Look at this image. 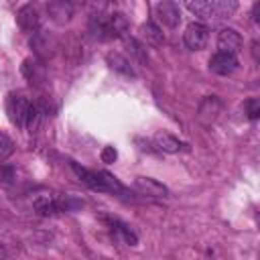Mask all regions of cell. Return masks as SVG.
<instances>
[{"instance_id": "cell-8", "label": "cell", "mask_w": 260, "mask_h": 260, "mask_svg": "<svg viewBox=\"0 0 260 260\" xmlns=\"http://www.w3.org/2000/svg\"><path fill=\"white\" fill-rule=\"evenodd\" d=\"M30 47H32L35 55H37L41 61H45V59H49V57L53 55V49L57 47V43H55V39H53L49 32L37 30V32L30 37Z\"/></svg>"}, {"instance_id": "cell-25", "label": "cell", "mask_w": 260, "mask_h": 260, "mask_svg": "<svg viewBox=\"0 0 260 260\" xmlns=\"http://www.w3.org/2000/svg\"><path fill=\"white\" fill-rule=\"evenodd\" d=\"M116 156H118V152H116V148H114V146H104V150L100 152L102 162H114V160H116Z\"/></svg>"}, {"instance_id": "cell-24", "label": "cell", "mask_w": 260, "mask_h": 260, "mask_svg": "<svg viewBox=\"0 0 260 260\" xmlns=\"http://www.w3.org/2000/svg\"><path fill=\"white\" fill-rule=\"evenodd\" d=\"M12 179H14V167L0 162V181L2 183H10Z\"/></svg>"}, {"instance_id": "cell-7", "label": "cell", "mask_w": 260, "mask_h": 260, "mask_svg": "<svg viewBox=\"0 0 260 260\" xmlns=\"http://www.w3.org/2000/svg\"><path fill=\"white\" fill-rule=\"evenodd\" d=\"M154 14L169 28H175L181 22V8H179V4L169 2V0H162V2L154 4Z\"/></svg>"}, {"instance_id": "cell-20", "label": "cell", "mask_w": 260, "mask_h": 260, "mask_svg": "<svg viewBox=\"0 0 260 260\" xmlns=\"http://www.w3.org/2000/svg\"><path fill=\"white\" fill-rule=\"evenodd\" d=\"M110 225H112V230H114L128 246H136L138 238H136V234H134L126 223H122V221H118V219H110Z\"/></svg>"}, {"instance_id": "cell-5", "label": "cell", "mask_w": 260, "mask_h": 260, "mask_svg": "<svg viewBox=\"0 0 260 260\" xmlns=\"http://www.w3.org/2000/svg\"><path fill=\"white\" fill-rule=\"evenodd\" d=\"M16 22L20 26L22 32L26 35H35L41 26V16H39V10L32 6V4H24L18 8L16 12Z\"/></svg>"}, {"instance_id": "cell-9", "label": "cell", "mask_w": 260, "mask_h": 260, "mask_svg": "<svg viewBox=\"0 0 260 260\" xmlns=\"http://www.w3.org/2000/svg\"><path fill=\"white\" fill-rule=\"evenodd\" d=\"M134 187L138 193L146 195V197H154V199H165L169 197V189L158 183L156 179H150V177H136L134 179Z\"/></svg>"}, {"instance_id": "cell-27", "label": "cell", "mask_w": 260, "mask_h": 260, "mask_svg": "<svg viewBox=\"0 0 260 260\" xmlns=\"http://www.w3.org/2000/svg\"><path fill=\"white\" fill-rule=\"evenodd\" d=\"M6 256H8V252H6V248H4V244L0 242V260H6Z\"/></svg>"}, {"instance_id": "cell-21", "label": "cell", "mask_w": 260, "mask_h": 260, "mask_svg": "<svg viewBox=\"0 0 260 260\" xmlns=\"http://www.w3.org/2000/svg\"><path fill=\"white\" fill-rule=\"evenodd\" d=\"M41 118H43V112L39 110V106H37V104H32V106H30V110H28V116H26V124H24V128H26L28 132H37V130H39V126H41Z\"/></svg>"}, {"instance_id": "cell-4", "label": "cell", "mask_w": 260, "mask_h": 260, "mask_svg": "<svg viewBox=\"0 0 260 260\" xmlns=\"http://www.w3.org/2000/svg\"><path fill=\"white\" fill-rule=\"evenodd\" d=\"M209 41V30L203 22H191L183 32V43L191 51H201Z\"/></svg>"}, {"instance_id": "cell-2", "label": "cell", "mask_w": 260, "mask_h": 260, "mask_svg": "<svg viewBox=\"0 0 260 260\" xmlns=\"http://www.w3.org/2000/svg\"><path fill=\"white\" fill-rule=\"evenodd\" d=\"M30 106L32 104L22 93H8V98H6V112H8L10 122L14 126H18V128H24Z\"/></svg>"}, {"instance_id": "cell-1", "label": "cell", "mask_w": 260, "mask_h": 260, "mask_svg": "<svg viewBox=\"0 0 260 260\" xmlns=\"http://www.w3.org/2000/svg\"><path fill=\"white\" fill-rule=\"evenodd\" d=\"M187 10H191L195 16L203 20H221L236 12L238 2L234 0H195L185 4Z\"/></svg>"}, {"instance_id": "cell-11", "label": "cell", "mask_w": 260, "mask_h": 260, "mask_svg": "<svg viewBox=\"0 0 260 260\" xmlns=\"http://www.w3.org/2000/svg\"><path fill=\"white\" fill-rule=\"evenodd\" d=\"M209 69L215 75H232L238 69V57L236 55H230V53H219L217 51L209 59Z\"/></svg>"}, {"instance_id": "cell-16", "label": "cell", "mask_w": 260, "mask_h": 260, "mask_svg": "<svg viewBox=\"0 0 260 260\" xmlns=\"http://www.w3.org/2000/svg\"><path fill=\"white\" fill-rule=\"evenodd\" d=\"M140 30H142V37H144L146 45H150V47H162L165 35H162V30H160V26L156 22L146 20V22H142Z\"/></svg>"}, {"instance_id": "cell-26", "label": "cell", "mask_w": 260, "mask_h": 260, "mask_svg": "<svg viewBox=\"0 0 260 260\" xmlns=\"http://www.w3.org/2000/svg\"><path fill=\"white\" fill-rule=\"evenodd\" d=\"M258 14H260V2H256V4L252 6V18H254V22H260Z\"/></svg>"}, {"instance_id": "cell-22", "label": "cell", "mask_w": 260, "mask_h": 260, "mask_svg": "<svg viewBox=\"0 0 260 260\" xmlns=\"http://www.w3.org/2000/svg\"><path fill=\"white\" fill-rule=\"evenodd\" d=\"M242 108H244V114H246L250 120H256V118L260 116V102H258V98H248Z\"/></svg>"}, {"instance_id": "cell-13", "label": "cell", "mask_w": 260, "mask_h": 260, "mask_svg": "<svg viewBox=\"0 0 260 260\" xmlns=\"http://www.w3.org/2000/svg\"><path fill=\"white\" fill-rule=\"evenodd\" d=\"M47 12H49V18L57 24H65L71 20L73 16V4L67 2V0H53L47 4Z\"/></svg>"}, {"instance_id": "cell-19", "label": "cell", "mask_w": 260, "mask_h": 260, "mask_svg": "<svg viewBox=\"0 0 260 260\" xmlns=\"http://www.w3.org/2000/svg\"><path fill=\"white\" fill-rule=\"evenodd\" d=\"M22 75L26 77V81L32 85V83H41L43 81V65L37 61V59H24L22 63Z\"/></svg>"}, {"instance_id": "cell-15", "label": "cell", "mask_w": 260, "mask_h": 260, "mask_svg": "<svg viewBox=\"0 0 260 260\" xmlns=\"http://www.w3.org/2000/svg\"><path fill=\"white\" fill-rule=\"evenodd\" d=\"M71 169H73V173L79 177V181H81L83 185H87L89 189H93V191H106V187H104V183H102V179H100V173L89 171V169H85V167H81V165H77V162H71Z\"/></svg>"}, {"instance_id": "cell-23", "label": "cell", "mask_w": 260, "mask_h": 260, "mask_svg": "<svg viewBox=\"0 0 260 260\" xmlns=\"http://www.w3.org/2000/svg\"><path fill=\"white\" fill-rule=\"evenodd\" d=\"M12 152H14V142L4 132H0V162H4Z\"/></svg>"}, {"instance_id": "cell-14", "label": "cell", "mask_w": 260, "mask_h": 260, "mask_svg": "<svg viewBox=\"0 0 260 260\" xmlns=\"http://www.w3.org/2000/svg\"><path fill=\"white\" fill-rule=\"evenodd\" d=\"M152 140H154V146L158 148V150H162V152H169V154H175V152H179V150H183L187 144H183L177 136H173L171 132H167V130H158L154 136H152Z\"/></svg>"}, {"instance_id": "cell-6", "label": "cell", "mask_w": 260, "mask_h": 260, "mask_svg": "<svg viewBox=\"0 0 260 260\" xmlns=\"http://www.w3.org/2000/svg\"><path fill=\"white\" fill-rule=\"evenodd\" d=\"M242 45H244L242 35H240L236 28L225 26V28L219 30V35H217V49H219V53L236 55V53H240Z\"/></svg>"}, {"instance_id": "cell-17", "label": "cell", "mask_w": 260, "mask_h": 260, "mask_svg": "<svg viewBox=\"0 0 260 260\" xmlns=\"http://www.w3.org/2000/svg\"><path fill=\"white\" fill-rule=\"evenodd\" d=\"M124 41H126V49H128V53H130V59H132L136 65H142V67H146V65H148L146 47H144L140 41L132 39V37H126Z\"/></svg>"}, {"instance_id": "cell-12", "label": "cell", "mask_w": 260, "mask_h": 260, "mask_svg": "<svg viewBox=\"0 0 260 260\" xmlns=\"http://www.w3.org/2000/svg\"><path fill=\"white\" fill-rule=\"evenodd\" d=\"M32 209L37 215L41 217H53L57 215L59 211H63V205H61V197H49V195H41L32 201Z\"/></svg>"}, {"instance_id": "cell-18", "label": "cell", "mask_w": 260, "mask_h": 260, "mask_svg": "<svg viewBox=\"0 0 260 260\" xmlns=\"http://www.w3.org/2000/svg\"><path fill=\"white\" fill-rule=\"evenodd\" d=\"M106 61H108L110 69H114L116 73H122L126 77H134L136 75L134 69H132V65H130V61L124 55H120V53H108L106 55Z\"/></svg>"}, {"instance_id": "cell-3", "label": "cell", "mask_w": 260, "mask_h": 260, "mask_svg": "<svg viewBox=\"0 0 260 260\" xmlns=\"http://www.w3.org/2000/svg\"><path fill=\"white\" fill-rule=\"evenodd\" d=\"M223 110V102L217 98V95H205L201 102H199V108H197V120L203 124V126H211L219 114Z\"/></svg>"}, {"instance_id": "cell-10", "label": "cell", "mask_w": 260, "mask_h": 260, "mask_svg": "<svg viewBox=\"0 0 260 260\" xmlns=\"http://www.w3.org/2000/svg\"><path fill=\"white\" fill-rule=\"evenodd\" d=\"M128 18L122 12H110L106 20V39H126L128 35Z\"/></svg>"}]
</instances>
